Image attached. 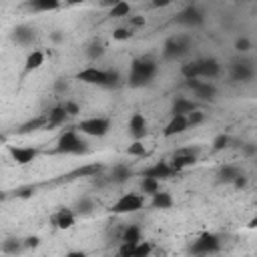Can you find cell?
<instances>
[{"mask_svg": "<svg viewBox=\"0 0 257 257\" xmlns=\"http://www.w3.org/2000/svg\"><path fill=\"white\" fill-rule=\"evenodd\" d=\"M118 2H122V0H102V6H106V8H110V6H114V4H118Z\"/></svg>", "mask_w": 257, "mask_h": 257, "instance_id": "cell-50", "label": "cell"}, {"mask_svg": "<svg viewBox=\"0 0 257 257\" xmlns=\"http://www.w3.org/2000/svg\"><path fill=\"white\" fill-rule=\"evenodd\" d=\"M64 0H30L28 6L34 10V12H52L56 8H60Z\"/></svg>", "mask_w": 257, "mask_h": 257, "instance_id": "cell-28", "label": "cell"}, {"mask_svg": "<svg viewBox=\"0 0 257 257\" xmlns=\"http://www.w3.org/2000/svg\"><path fill=\"white\" fill-rule=\"evenodd\" d=\"M175 0H151V6L153 8H167V6H171Z\"/></svg>", "mask_w": 257, "mask_h": 257, "instance_id": "cell-47", "label": "cell"}, {"mask_svg": "<svg viewBox=\"0 0 257 257\" xmlns=\"http://www.w3.org/2000/svg\"><path fill=\"white\" fill-rule=\"evenodd\" d=\"M141 239H143V229H141L137 223H128V225L122 229V233H120V241H124V243L137 245Z\"/></svg>", "mask_w": 257, "mask_h": 257, "instance_id": "cell-26", "label": "cell"}, {"mask_svg": "<svg viewBox=\"0 0 257 257\" xmlns=\"http://www.w3.org/2000/svg\"><path fill=\"white\" fill-rule=\"evenodd\" d=\"M128 38H133V28H131V26H118V28L112 30V40L124 42V40H128Z\"/></svg>", "mask_w": 257, "mask_h": 257, "instance_id": "cell-37", "label": "cell"}, {"mask_svg": "<svg viewBox=\"0 0 257 257\" xmlns=\"http://www.w3.org/2000/svg\"><path fill=\"white\" fill-rule=\"evenodd\" d=\"M145 24V16H128V26L131 28H137V26H143Z\"/></svg>", "mask_w": 257, "mask_h": 257, "instance_id": "cell-46", "label": "cell"}, {"mask_svg": "<svg viewBox=\"0 0 257 257\" xmlns=\"http://www.w3.org/2000/svg\"><path fill=\"white\" fill-rule=\"evenodd\" d=\"M74 211H76V215H90L94 211V201L90 197H82V199L76 201Z\"/></svg>", "mask_w": 257, "mask_h": 257, "instance_id": "cell-33", "label": "cell"}, {"mask_svg": "<svg viewBox=\"0 0 257 257\" xmlns=\"http://www.w3.org/2000/svg\"><path fill=\"white\" fill-rule=\"evenodd\" d=\"M157 191H161V179L151 177V175H143V179H141V193H145L147 197H151Z\"/></svg>", "mask_w": 257, "mask_h": 257, "instance_id": "cell-27", "label": "cell"}, {"mask_svg": "<svg viewBox=\"0 0 257 257\" xmlns=\"http://www.w3.org/2000/svg\"><path fill=\"white\" fill-rule=\"evenodd\" d=\"M100 171H102V165H98V163H90V165H84V167L76 169L72 175H74V177H96Z\"/></svg>", "mask_w": 257, "mask_h": 257, "instance_id": "cell-32", "label": "cell"}, {"mask_svg": "<svg viewBox=\"0 0 257 257\" xmlns=\"http://www.w3.org/2000/svg\"><path fill=\"white\" fill-rule=\"evenodd\" d=\"M40 128H48V120H46V114L44 116H36V118H30L26 122H22L18 126V133L20 135H28V133H36Z\"/></svg>", "mask_w": 257, "mask_h": 257, "instance_id": "cell-25", "label": "cell"}, {"mask_svg": "<svg viewBox=\"0 0 257 257\" xmlns=\"http://www.w3.org/2000/svg\"><path fill=\"white\" fill-rule=\"evenodd\" d=\"M255 205H257V199H255Z\"/></svg>", "mask_w": 257, "mask_h": 257, "instance_id": "cell-54", "label": "cell"}, {"mask_svg": "<svg viewBox=\"0 0 257 257\" xmlns=\"http://www.w3.org/2000/svg\"><path fill=\"white\" fill-rule=\"evenodd\" d=\"M52 40H56V42H58V40H62V34H58V32H54V34H52Z\"/></svg>", "mask_w": 257, "mask_h": 257, "instance_id": "cell-53", "label": "cell"}, {"mask_svg": "<svg viewBox=\"0 0 257 257\" xmlns=\"http://www.w3.org/2000/svg\"><path fill=\"white\" fill-rule=\"evenodd\" d=\"M126 155H128V157H135V159L145 157V155H147L145 139H133V143L126 147Z\"/></svg>", "mask_w": 257, "mask_h": 257, "instance_id": "cell-31", "label": "cell"}, {"mask_svg": "<svg viewBox=\"0 0 257 257\" xmlns=\"http://www.w3.org/2000/svg\"><path fill=\"white\" fill-rule=\"evenodd\" d=\"M76 128L84 135V137H92V139H102L110 133L112 128V120L108 116H100V114H94V116H86L82 118Z\"/></svg>", "mask_w": 257, "mask_h": 257, "instance_id": "cell-4", "label": "cell"}, {"mask_svg": "<svg viewBox=\"0 0 257 257\" xmlns=\"http://www.w3.org/2000/svg\"><path fill=\"white\" fill-rule=\"evenodd\" d=\"M118 255H120V257H135V245H133V243H124V241H120Z\"/></svg>", "mask_w": 257, "mask_h": 257, "instance_id": "cell-41", "label": "cell"}, {"mask_svg": "<svg viewBox=\"0 0 257 257\" xmlns=\"http://www.w3.org/2000/svg\"><path fill=\"white\" fill-rule=\"evenodd\" d=\"M187 118H189V124H191V126H199V124L205 122V112H203L201 108H195L193 112L187 114Z\"/></svg>", "mask_w": 257, "mask_h": 257, "instance_id": "cell-40", "label": "cell"}, {"mask_svg": "<svg viewBox=\"0 0 257 257\" xmlns=\"http://www.w3.org/2000/svg\"><path fill=\"white\" fill-rule=\"evenodd\" d=\"M247 227H249V229H257V215L249 219V223H247Z\"/></svg>", "mask_w": 257, "mask_h": 257, "instance_id": "cell-51", "label": "cell"}, {"mask_svg": "<svg viewBox=\"0 0 257 257\" xmlns=\"http://www.w3.org/2000/svg\"><path fill=\"white\" fill-rule=\"evenodd\" d=\"M32 195H34V187H32V185L20 187V189L16 191V197H32Z\"/></svg>", "mask_w": 257, "mask_h": 257, "instance_id": "cell-44", "label": "cell"}, {"mask_svg": "<svg viewBox=\"0 0 257 257\" xmlns=\"http://www.w3.org/2000/svg\"><path fill=\"white\" fill-rule=\"evenodd\" d=\"M40 245V239L38 237H26L24 239V249H36Z\"/></svg>", "mask_w": 257, "mask_h": 257, "instance_id": "cell-45", "label": "cell"}, {"mask_svg": "<svg viewBox=\"0 0 257 257\" xmlns=\"http://www.w3.org/2000/svg\"><path fill=\"white\" fill-rule=\"evenodd\" d=\"M239 175H241V169H239L237 165H233V163H225V165H221L219 171H217L219 181H221V183H227V185H233V181H235Z\"/></svg>", "mask_w": 257, "mask_h": 257, "instance_id": "cell-24", "label": "cell"}, {"mask_svg": "<svg viewBox=\"0 0 257 257\" xmlns=\"http://www.w3.org/2000/svg\"><path fill=\"white\" fill-rule=\"evenodd\" d=\"M219 251H221V237L215 233H209V231L201 233L189 245V253H193V255H213Z\"/></svg>", "mask_w": 257, "mask_h": 257, "instance_id": "cell-6", "label": "cell"}, {"mask_svg": "<svg viewBox=\"0 0 257 257\" xmlns=\"http://www.w3.org/2000/svg\"><path fill=\"white\" fill-rule=\"evenodd\" d=\"M243 153H245L247 157H253V155L257 153V145H253V143H247V145H243Z\"/></svg>", "mask_w": 257, "mask_h": 257, "instance_id": "cell-48", "label": "cell"}, {"mask_svg": "<svg viewBox=\"0 0 257 257\" xmlns=\"http://www.w3.org/2000/svg\"><path fill=\"white\" fill-rule=\"evenodd\" d=\"M253 48V42L247 38V36H239L237 40H235V50L239 52V54H245V52H249Z\"/></svg>", "mask_w": 257, "mask_h": 257, "instance_id": "cell-39", "label": "cell"}, {"mask_svg": "<svg viewBox=\"0 0 257 257\" xmlns=\"http://www.w3.org/2000/svg\"><path fill=\"white\" fill-rule=\"evenodd\" d=\"M8 153L12 157V161L16 165H30L36 157H38V149L36 147H30V145H10L8 147Z\"/></svg>", "mask_w": 257, "mask_h": 257, "instance_id": "cell-12", "label": "cell"}, {"mask_svg": "<svg viewBox=\"0 0 257 257\" xmlns=\"http://www.w3.org/2000/svg\"><path fill=\"white\" fill-rule=\"evenodd\" d=\"M64 2H66L68 6H76V4H84L86 0H64Z\"/></svg>", "mask_w": 257, "mask_h": 257, "instance_id": "cell-52", "label": "cell"}, {"mask_svg": "<svg viewBox=\"0 0 257 257\" xmlns=\"http://www.w3.org/2000/svg\"><path fill=\"white\" fill-rule=\"evenodd\" d=\"M149 205L153 207V209H159V211H165V209H171L173 205H175V199H173V195L169 193V191H157L155 195H151V201H149Z\"/></svg>", "mask_w": 257, "mask_h": 257, "instance_id": "cell-22", "label": "cell"}, {"mask_svg": "<svg viewBox=\"0 0 257 257\" xmlns=\"http://www.w3.org/2000/svg\"><path fill=\"white\" fill-rule=\"evenodd\" d=\"M181 76H183L185 80H189V78H201L199 60H189V62L181 64Z\"/></svg>", "mask_w": 257, "mask_h": 257, "instance_id": "cell-29", "label": "cell"}, {"mask_svg": "<svg viewBox=\"0 0 257 257\" xmlns=\"http://www.w3.org/2000/svg\"><path fill=\"white\" fill-rule=\"evenodd\" d=\"M185 84L193 92V98L197 102H213L217 98V86L213 84V80L189 78V80H185Z\"/></svg>", "mask_w": 257, "mask_h": 257, "instance_id": "cell-7", "label": "cell"}, {"mask_svg": "<svg viewBox=\"0 0 257 257\" xmlns=\"http://www.w3.org/2000/svg\"><path fill=\"white\" fill-rule=\"evenodd\" d=\"M175 20H177L179 24L187 26V28H197V26H201V24L205 22V14H203L195 4H189V6H185V8L177 14Z\"/></svg>", "mask_w": 257, "mask_h": 257, "instance_id": "cell-11", "label": "cell"}, {"mask_svg": "<svg viewBox=\"0 0 257 257\" xmlns=\"http://www.w3.org/2000/svg\"><path fill=\"white\" fill-rule=\"evenodd\" d=\"M54 88H56V92H62V90H66V88H68V82H66L64 78H58Z\"/></svg>", "mask_w": 257, "mask_h": 257, "instance_id": "cell-49", "label": "cell"}, {"mask_svg": "<svg viewBox=\"0 0 257 257\" xmlns=\"http://www.w3.org/2000/svg\"><path fill=\"white\" fill-rule=\"evenodd\" d=\"M195 108H199V102L195 98H187V96H175L171 102V114H189Z\"/></svg>", "mask_w": 257, "mask_h": 257, "instance_id": "cell-17", "label": "cell"}, {"mask_svg": "<svg viewBox=\"0 0 257 257\" xmlns=\"http://www.w3.org/2000/svg\"><path fill=\"white\" fill-rule=\"evenodd\" d=\"M197 161H199V149H197V147H195V149H193V147L177 149V151L173 153V157L169 159V163H171V167L175 169V173H181V171L193 167Z\"/></svg>", "mask_w": 257, "mask_h": 257, "instance_id": "cell-9", "label": "cell"}, {"mask_svg": "<svg viewBox=\"0 0 257 257\" xmlns=\"http://www.w3.org/2000/svg\"><path fill=\"white\" fill-rule=\"evenodd\" d=\"M189 128H191V124H189L187 114H171V118L167 120V124H165V128H163V135H165L167 139H171V137L183 135V133L189 131Z\"/></svg>", "mask_w": 257, "mask_h": 257, "instance_id": "cell-13", "label": "cell"}, {"mask_svg": "<svg viewBox=\"0 0 257 257\" xmlns=\"http://www.w3.org/2000/svg\"><path fill=\"white\" fill-rule=\"evenodd\" d=\"M199 66H201V78H205V80H213V78H217L221 74V62L217 58H213V56L201 58Z\"/></svg>", "mask_w": 257, "mask_h": 257, "instance_id": "cell-18", "label": "cell"}, {"mask_svg": "<svg viewBox=\"0 0 257 257\" xmlns=\"http://www.w3.org/2000/svg\"><path fill=\"white\" fill-rule=\"evenodd\" d=\"M34 36H36V30H34L30 24H16V26L12 28V40H14L16 44H20V46L32 44Z\"/></svg>", "mask_w": 257, "mask_h": 257, "instance_id": "cell-16", "label": "cell"}, {"mask_svg": "<svg viewBox=\"0 0 257 257\" xmlns=\"http://www.w3.org/2000/svg\"><path fill=\"white\" fill-rule=\"evenodd\" d=\"M108 16L110 18H128L131 16V2L128 0H122L114 6L108 8Z\"/></svg>", "mask_w": 257, "mask_h": 257, "instance_id": "cell-30", "label": "cell"}, {"mask_svg": "<svg viewBox=\"0 0 257 257\" xmlns=\"http://www.w3.org/2000/svg\"><path fill=\"white\" fill-rule=\"evenodd\" d=\"M247 185H249V179H247L243 173H241V175H239V177L233 181V187H235V189H245Z\"/></svg>", "mask_w": 257, "mask_h": 257, "instance_id": "cell-43", "label": "cell"}, {"mask_svg": "<svg viewBox=\"0 0 257 257\" xmlns=\"http://www.w3.org/2000/svg\"><path fill=\"white\" fill-rule=\"evenodd\" d=\"M62 104H64L68 116H78V114H80V106H78V102H74V100H64Z\"/></svg>", "mask_w": 257, "mask_h": 257, "instance_id": "cell-42", "label": "cell"}, {"mask_svg": "<svg viewBox=\"0 0 257 257\" xmlns=\"http://www.w3.org/2000/svg\"><path fill=\"white\" fill-rule=\"evenodd\" d=\"M52 225L56 227V229H62V231H66V229H70L74 223H76V211L74 209H68V207H60L54 215H52Z\"/></svg>", "mask_w": 257, "mask_h": 257, "instance_id": "cell-15", "label": "cell"}, {"mask_svg": "<svg viewBox=\"0 0 257 257\" xmlns=\"http://www.w3.org/2000/svg\"><path fill=\"white\" fill-rule=\"evenodd\" d=\"M145 193H135V191H128V193H122L112 205H110V211L114 215H131V213H137L145 207L147 199Z\"/></svg>", "mask_w": 257, "mask_h": 257, "instance_id": "cell-5", "label": "cell"}, {"mask_svg": "<svg viewBox=\"0 0 257 257\" xmlns=\"http://www.w3.org/2000/svg\"><path fill=\"white\" fill-rule=\"evenodd\" d=\"M255 76V66L247 58H237L231 62V80L235 82H249Z\"/></svg>", "mask_w": 257, "mask_h": 257, "instance_id": "cell-10", "label": "cell"}, {"mask_svg": "<svg viewBox=\"0 0 257 257\" xmlns=\"http://www.w3.org/2000/svg\"><path fill=\"white\" fill-rule=\"evenodd\" d=\"M157 70H159V66H157V62L153 58H149V56L135 58L131 62V70H128L126 82H128L131 88H143V86L153 82V78L157 76Z\"/></svg>", "mask_w": 257, "mask_h": 257, "instance_id": "cell-1", "label": "cell"}, {"mask_svg": "<svg viewBox=\"0 0 257 257\" xmlns=\"http://www.w3.org/2000/svg\"><path fill=\"white\" fill-rule=\"evenodd\" d=\"M44 60H46V52L40 50V48H34V50H30V52L26 54V58H24V70H26V72H34V70L42 68Z\"/></svg>", "mask_w": 257, "mask_h": 257, "instance_id": "cell-21", "label": "cell"}, {"mask_svg": "<svg viewBox=\"0 0 257 257\" xmlns=\"http://www.w3.org/2000/svg\"><path fill=\"white\" fill-rule=\"evenodd\" d=\"M189 48H191L189 36L177 34V36H171V38L165 40V44H163V56L167 60H179V58H183L189 52Z\"/></svg>", "mask_w": 257, "mask_h": 257, "instance_id": "cell-8", "label": "cell"}, {"mask_svg": "<svg viewBox=\"0 0 257 257\" xmlns=\"http://www.w3.org/2000/svg\"><path fill=\"white\" fill-rule=\"evenodd\" d=\"M68 118H70V116H68V112H66L64 104H56V106H52V108L46 112L48 128H58V126H62Z\"/></svg>", "mask_w": 257, "mask_h": 257, "instance_id": "cell-19", "label": "cell"}, {"mask_svg": "<svg viewBox=\"0 0 257 257\" xmlns=\"http://www.w3.org/2000/svg\"><path fill=\"white\" fill-rule=\"evenodd\" d=\"M143 175H151V177H157V179H169V177H173L175 175V169L171 167V163L169 161H157L155 165H151L149 169H145L143 171Z\"/></svg>", "mask_w": 257, "mask_h": 257, "instance_id": "cell-20", "label": "cell"}, {"mask_svg": "<svg viewBox=\"0 0 257 257\" xmlns=\"http://www.w3.org/2000/svg\"><path fill=\"white\" fill-rule=\"evenodd\" d=\"M104 52H106V48H104V44L98 42V40H94V42H90V44L86 46V56H88L90 60H98Z\"/></svg>", "mask_w": 257, "mask_h": 257, "instance_id": "cell-34", "label": "cell"}, {"mask_svg": "<svg viewBox=\"0 0 257 257\" xmlns=\"http://www.w3.org/2000/svg\"><path fill=\"white\" fill-rule=\"evenodd\" d=\"M76 80L84 82V84H92V86H104V88H112L120 84V74L116 70H106L100 66H86L82 70L76 72Z\"/></svg>", "mask_w": 257, "mask_h": 257, "instance_id": "cell-2", "label": "cell"}, {"mask_svg": "<svg viewBox=\"0 0 257 257\" xmlns=\"http://www.w3.org/2000/svg\"><path fill=\"white\" fill-rule=\"evenodd\" d=\"M22 249H24V241H18V239H8V241L2 243V253L4 255H14Z\"/></svg>", "mask_w": 257, "mask_h": 257, "instance_id": "cell-35", "label": "cell"}, {"mask_svg": "<svg viewBox=\"0 0 257 257\" xmlns=\"http://www.w3.org/2000/svg\"><path fill=\"white\" fill-rule=\"evenodd\" d=\"M131 177H133V169H131L126 163H116V165L110 169V181L116 183V185H124Z\"/></svg>", "mask_w": 257, "mask_h": 257, "instance_id": "cell-23", "label": "cell"}, {"mask_svg": "<svg viewBox=\"0 0 257 257\" xmlns=\"http://www.w3.org/2000/svg\"><path fill=\"white\" fill-rule=\"evenodd\" d=\"M149 124H147V118H145V114L143 112H133L131 116H128V122H126V128H128V135L133 137V139H145L147 137V133H149V128H147Z\"/></svg>", "mask_w": 257, "mask_h": 257, "instance_id": "cell-14", "label": "cell"}, {"mask_svg": "<svg viewBox=\"0 0 257 257\" xmlns=\"http://www.w3.org/2000/svg\"><path fill=\"white\" fill-rule=\"evenodd\" d=\"M229 145H231V137H229L227 133H221V135H217V137L213 139V151H215V153L229 149Z\"/></svg>", "mask_w": 257, "mask_h": 257, "instance_id": "cell-36", "label": "cell"}, {"mask_svg": "<svg viewBox=\"0 0 257 257\" xmlns=\"http://www.w3.org/2000/svg\"><path fill=\"white\" fill-rule=\"evenodd\" d=\"M54 151L60 155H86L88 143L84 141V135L74 126V128H66L58 135Z\"/></svg>", "mask_w": 257, "mask_h": 257, "instance_id": "cell-3", "label": "cell"}, {"mask_svg": "<svg viewBox=\"0 0 257 257\" xmlns=\"http://www.w3.org/2000/svg\"><path fill=\"white\" fill-rule=\"evenodd\" d=\"M153 253V245H151V241H139L137 245H135V257H149Z\"/></svg>", "mask_w": 257, "mask_h": 257, "instance_id": "cell-38", "label": "cell"}]
</instances>
